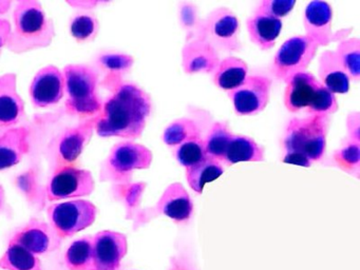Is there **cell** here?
I'll return each instance as SVG.
<instances>
[{
	"instance_id": "cell-15",
	"label": "cell",
	"mask_w": 360,
	"mask_h": 270,
	"mask_svg": "<svg viewBox=\"0 0 360 270\" xmlns=\"http://www.w3.org/2000/svg\"><path fill=\"white\" fill-rule=\"evenodd\" d=\"M333 12L330 4L324 1H311L304 13V27L307 37L318 46H326L335 39L332 33Z\"/></svg>"
},
{
	"instance_id": "cell-23",
	"label": "cell",
	"mask_w": 360,
	"mask_h": 270,
	"mask_svg": "<svg viewBox=\"0 0 360 270\" xmlns=\"http://www.w3.org/2000/svg\"><path fill=\"white\" fill-rule=\"evenodd\" d=\"M263 160L264 150L254 139L244 135H233L223 162L233 165L241 162H262Z\"/></svg>"
},
{
	"instance_id": "cell-28",
	"label": "cell",
	"mask_w": 360,
	"mask_h": 270,
	"mask_svg": "<svg viewBox=\"0 0 360 270\" xmlns=\"http://www.w3.org/2000/svg\"><path fill=\"white\" fill-rule=\"evenodd\" d=\"M233 136V134L231 132L226 124L216 122L210 128V132H208L207 136L204 141L206 155L214 158L218 162H223L227 148H229Z\"/></svg>"
},
{
	"instance_id": "cell-11",
	"label": "cell",
	"mask_w": 360,
	"mask_h": 270,
	"mask_svg": "<svg viewBox=\"0 0 360 270\" xmlns=\"http://www.w3.org/2000/svg\"><path fill=\"white\" fill-rule=\"evenodd\" d=\"M153 153L148 148L132 141L117 143L111 150L108 165L115 174L125 176L132 171L150 167Z\"/></svg>"
},
{
	"instance_id": "cell-29",
	"label": "cell",
	"mask_w": 360,
	"mask_h": 270,
	"mask_svg": "<svg viewBox=\"0 0 360 270\" xmlns=\"http://www.w3.org/2000/svg\"><path fill=\"white\" fill-rule=\"evenodd\" d=\"M337 57L349 78H360V40L358 38L342 40L336 51Z\"/></svg>"
},
{
	"instance_id": "cell-1",
	"label": "cell",
	"mask_w": 360,
	"mask_h": 270,
	"mask_svg": "<svg viewBox=\"0 0 360 270\" xmlns=\"http://www.w3.org/2000/svg\"><path fill=\"white\" fill-rule=\"evenodd\" d=\"M150 111V98L142 89L132 84H121L105 103L96 122V132L103 137L138 139Z\"/></svg>"
},
{
	"instance_id": "cell-3",
	"label": "cell",
	"mask_w": 360,
	"mask_h": 270,
	"mask_svg": "<svg viewBox=\"0 0 360 270\" xmlns=\"http://www.w3.org/2000/svg\"><path fill=\"white\" fill-rule=\"evenodd\" d=\"M67 108L73 114L94 115L102 110L98 97V75L85 65H69L64 69Z\"/></svg>"
},
{
	"instance_id": "cell-32",
	"label": "cell",
	"mask_w": 360,
	"mask_h": 270,
	"mask_svg": "<svg viewBox=\"0 0 360 270\" xmlns=\"http://www.w3.org/2000/svg\"><path fill=\"white\" fill-rule=\"evenodd\" d=\"M334 160L343 171L358 176L360 164L359 143L349 139L341 149L335 152Z\"/></svg>"
},
{
	"instance_id": "cell-6",
	"label": "cell",
	"mask_w": 360,
	"mask_h": 270,
	"mask_svg": "<svg viewBox=\"0 0 360 270\" xmlns=\"http://www.w3.org/2000/svg\"><path fill=\"white\" fill-rule=\"evenodd\" d=\"M96 207L89 200H75L52 205L48 209L50 223L60 238L75 236L94 223Z\"/></svg>"
},
{
	"instance_id": "cell-26",
	"label": "cell",
	"mask_w": 360,
	"mask_h": 270,
	"mask_svg": "<svg viewBox=\"0 0 360 270\" xmlns=\"http://www.w3.org/2000/svg\"><path fill=\"white\" fill-rule=\"evenodd\" d=\"M0 267L6 270H43L41 259L13 240L0 259Z\"/></svg>"
},
{
	"instance_id": "cell-30",
	"label": "cell",
	"mask_w": 360,
	"mask_h": 270,
	"mask_svg": "<svg viewBox=\"0 0 360 270\" xmlns=\"http://www.w3.org/2000/svg\"><path fill=\"white\" fill-rule=\"evenodd\" d=\"M201 133L193 120L180 118L174 120L165 129L163 141L168 146H179L193 139H200Z\"/></svg>"
},
{
	"instance_id": "cell-34",
	"label": "cell",
	"mask_w": 360,
	"mask_h": 270,
	"mask_svg": "<svg viewBox=\"0 0 360 270\" xmlns=\"http://www.w3.org/2000/svg\"><path fill=\"white\" fill-rule=\"evenodd\" d=\"M337 110H338V103H337L336 96L326 86H322L313 105L307 111L311 115L326 117V115L335 113Z\"/></svg>"
},
{
	"instance_id": "cell-31",
	"label": "cell",
	"mask_w": 360,
	"mask_h": 270,
	"mask_svg": "<svg viewBox=\"0 0 360 270\" xmlns=\"http://www.w3.org/2000/svg\"><path fill=\"white\" fill-rule=\"evenodd\" d=\"M204 141L200 139H193L176 146V158L180 165L189 168L199 164L206 158Z\"/></svg>"
},
{
	"instance_id": "cell-21",
	"label": "cell",
	"mask_w": 360,
	"mask_h": 270,
	"mask_svg": "<svg viewBox=\"0 0 360 270\" xmlns=\"http://www.w3.org/2000/svg\"><path fill=\"white\" fill-rule=\"evenodd\" d=\"M250 41L261 50H269L275 44L282 29L281 19L255 13L246 21Z\"/></svg>"
},
{
	"instance_id": "cell-35",
	"label": "cell",
	"mask_w": 360,
	"mask_h": 270,
	"mask_svg": "<svg viewBox=\"0 0 360 270\" xmlns=\"http://www.w3.org/2000/svg\"><path fill=\"white\" fill-rule=\"evenodd\" d=\"M296 1L295 0H263L256 8L257 14L266 15L276 19L285 17L292 12Z\"/></svg>"
},
{
	"instance_id": "cell-39",
	"label": "cell",
	"mask_w": 360,
	"mask_h": 270,
	"mask_svg": "<svg viewBox=\"0 0 360 270\" xmlns=\"http://www.w3.org/2000/svg\"><path fill=\"white\" fill-rule=\"evenodd\" d=\"M283 162L302 167H309L311 165V162L307 158L296 153H286V155L283 158Z\"/></svg>"
},
{
	"instance_id": "cell-25",
	"label": "cell",
	"mask_w": 360,
	"mask_h": 270,
	"mask_svg": "<svg viewBox=\"0 0 360 270\" xmlns=\"http://www.w3.org/2000/svg\"><path fill=\"white\" fill-rule=\"evenodd\" d=\"M92 134V126L83 124L66 131L60 137L58 152L64 162H72L79 158Z\"/></svg>"
},
{
	"instance_id": "cell-12",
	"label": "cell",
	"mask_w": 360,
	"mask_h": 270,
	"mask_svg": "<svg viewBox=\"0 0 360 270\" xmlns=\"http://www.w3.org/2000/svg\"><path fill=\"white\" fill-rule=\"evenodd\" d=\"M64 92V75L54 65L43 68L31 84V99L37 107L56 105L63 98Z\"/></svg>"
},
{
	"instance_id": "cell-13",
	"label": "cell",
	"mask_w": 360,
	"mask_h": 270,
	"mask_svg": "<svg viewBox=\"0 0 360 270\" xmlns=\"http://www.w3.org/2000/svg\"><path fill=\"white\" fill-rule=\"evenodd\" d=\"M323 84L309 72L297 74L288 82L284 92V105L292 113L309 109Z\"/></svg>"
},
{
	"instance_id": "cell-16",
	"label": "cell",
	"mask_w": 360,
	"mask_h": 270,
	"mask_svg": "<svg viewBox=\"0 0 360 270\" xmlns=\"http://www.w3.org/2000/svg\"><path fill=\"white\" fill-rule=\"evenodd\" d=\"M25 114V103L16 89L15 74L0 76V124H18Z\"/></svg>"
},
{
	"instance_id": "cell-9",
	"label": "cell",
	"mask_w": 360,
	"mask_h": 270,
	"mask_svg": "<svg viewBox=\"0 0 360 270\" xmlns=\"http://www.w3.org/2000/svg\"><path fill=\"white\" fill-rule=\"evenodd\" d=\"M271 82L262 75L248 76L241 86L229 91L236 113L256 115L266 107L271 94Z\"/></svg>"
},
{
	"instance_id": "cell-33",
	"label": "cell",
	"mask_w": 360,
	"mask_h": 270,
	"mask_svg": "<svg viewBox=\"0 0 360 270\" xmlns=\"http://www.w3.org/2000/svg\"><path fill=\"white\" fill-rule=\"evenodd\" d=\"M100 23L91 15H79L71 22V34L77 41H90L96 38Z\"/></svg>"
},
{
	"instance_id": "cell-14",
	"label": "cell",
	"mask_w": 360,
	"mask_h": 270,
	"mask_svg": "<svg viewBox=\"0 0 360 270\" xmlns=\"http://www.w3.org/2000/svg\"><path fill=\"white\" fill-rule=\"evenodd\" d=\"M13 240L22 245L33 255H43L51 252L60 244V238L51 225L44 221H31L24 229L20 230Z\"/></svg>"
},
{
	"instance_id": "cell-38",
	"label": "cell",
	"mask_w": 360,
	"mask_h": 270,
	"mask_svg": "<svg viewBox=\"0 0 360 270\" xmlns=\"http://www.w3.org/2000/svg\"><path fill=\"white\" fill-rule=\"evenodd\" d=\"M12 25L7 19L0 18V48L7 46L11 35Z\"/></svg>"
},
{
	"instance_id": "cell-19",
	"label": "cell",
	"mask_w": 360,
	"mask_h": 270,
	"mask_svg": "<svg viewBox=\"0 0 360 270\" xmlns=\"http://www.w3.org/2000/svg\"><path fill=\"white\" fill-rule=\"evenodd\" d=\"M318 73L321 84L333 94H345L349 92V75L334 51H326L322 53L319 59Z\"/></svg>"
},
{
	"instance_id": "cell-10",
	"label": "cell",
	"mask_w": 360,
	"mask_h": 270,
	"mask_svg": "<svg viewBox=\"0 0 360 270\" xmlns=\"http://www.w3.org/2000/svg\"><path fill=\"white\" fill-rule=\"evenodd\" d=\"M92 238L94 270H119L128 250L125 234L104 230Z\"/></svg>"
},
{
	"instance_id": "cell-5",
	"label": "cell",
	"mask_w": 360,
	"mask_h": 270,
	"mask_svg": "<svg viewBox=\"0 0 360 270\" xmlns=\"http://www.w3.org/2000/svg\"><path fill=\"white\" fill-rule=\"evenodd\" d=\"M319 46L307 36H296L286 40L274 57L271 74L288 82L292 76L303 73L315 57Z\"/></svg>"
},
{
	"instance_id": "cell-40",
	"label": "cell",
	"mask_w": 360,
	"mask_h": 270,
	"mask_svg": "<svg viewBox=\"0 0 360 270\" xmlns=\"http://www.w3.org/2000/svg\"><path fill=\"white\" fill-rule=\"evenodd\" d=\"M11 6L12 1H9V0H0V15L9 12Z\"/></svg>"
},
{
	"instance_id": "cell-4",
	"label": "cell",
	"mask_w": 360,
	"mask_h": 270,
	"mask_svg": "<svg viewBox=\"0 0 360 270\" xmlns=\"http://www.w3.org/2000/svg\"><path fill=\"white\" fill-rule=\"evenodd\" d=\"M326 118L311 115L290 120L284 136L286 153L300 154L311 162L321 160L326 145Z\"/></svg>"
},
{
	"instance_id": "cell-18",
	"label": "cell",
	"mask_w": 360,
	"mask_h": 270,
	"mask_svg": "<svg viewBox=\"0 0 360 270\" xmlns=\"http://www.w3.org/2000/svg\"><path fill=\"white\" fill-rule=\"evenodd\" d=\"M219 63L217 51L204 40H193L183 49L182 65L186 73L214 72Z\"/></svg>"
},
{
	"instance_id": "cell-27",
	"label": "cell",
	"mask_w": 360,
	"mask_h": 270,
	"mask_svg": "<svg viewBox=\"0 0 360 270\" xmlns=\"http://www.w3.org/2000/svg\"><path fill=\"white\" fill-rule=\"evenodd\" d=\"M65 264L70 270H94V238L85 236L67 249Z\"/></svg>"
},
{
	"instance_id": "cell-22",
	"label": "cell",
	"mask_w": 360,
	"mask_h": 270,
	"mask_svg": "<svg viewBox=\"0 0 360 270\" xmlns=\"http://www.w3.org/2000/svg\"><path fill=\"white\" fill-rule=\"evenodd\" d=\"M248 67L238 57H227L214 70V82L223 90L233 91L243 84L248 77Z\"/></svg>"
},
{
	"instance_id": "cell-8",
	"label": "cell",
	"mask_w": 360,
	"mask_h": 270,
	"mask_svg": "<svg viewBox=\"0 0 360 270\" xmlns=\"http://www.w3.org/2000/svg\"><path fill=\"white\" fill-rule=\"evenodd\" d=\"M94 181L91 173L83 169L66 166L54 173L47 187L49 200L88 196L94 192Z\"/></svg>"
},
{
	"instance_id": "cell-36",
	"label": "cell",
	"mask_w": 360,
	"mask_h": 270,
	"mask_svg": "<svg viewBox=\"0 0 360 270\" xmlns=\"http://www.w3.org/2000/svg\"><path fill=\"white\" fill-rule=\"evenodd\" d=\"M101 60L104 67L113 70V71H123V70L129 69L134 63L131 57L125 56V55H106Z\"/></svg>"
},
{
	"instance_id": "cell-2",
	"label": "cell",
	"mask_w": 360,
	"mask_h": 270,
	"mask_svg": "<svg viewBox=\"0 0 360 270\" xmlns=\"http://www.w3.org/2000/svg\"><path fill=\"white\" fill-rule=\"evenodd\" d=\"M14 29L7 46L14 53H25L50 46L54 36L53 21L35 0H22L13 13Z\"/></svg>"
},
{
	"instance_id": "cell-24",
	"label": "cell",
	"mask_w": 360,
	"mask_h": 270,
	"mask_svg": "<svg viewBox=\"0 0 360 270\" xmlns=\"http://www.w3.org/2000/svg\"><path fill=\"white\" fill-rule=\"evenodd\" d=\"M223 172L224 169L221 162L207 155L199 164L186 168V179L191 189L201 194L204 186L218 179Z\"/></svg>"
},
{
	"instance_id": "cell-37",
	"label": "cell",
	"mask_w": 360,
	"mask_h": 270,
	"mask_svg": "<svg viewBox=\"0 0 360 270\" xmlns=\"http://www.w3.org/2000/svg\"><path fill=\"white\" fill-rule=\"evenodd\" d=\"M359 114L357 112L349 114L347 118V131H349V139L359 143Z\"/></svg>"
},
{
	"instance_id": "cell-7",
	"label": "cell",
	"mask_w": 360,
	"mask_h": 270,
	"mask_svg": "<svg viewBox=\"0 0 360 270\" xmlns=\"http://www.w3.org/2000/svg\"><path fill=\"white\" fill-rule=\"evenodd\" d=\"M202 37L214 50L233 52L240 49L239 21L227 8L212 11L201 27Z\"/></svg>"
},
{
	"instance_id": "cell-20",
	"label": "cell",
	"mask_w": 360,
	"mask_h": 270,
	"mask_svg": "<svg viewBox=\"0 0 360 270\" xmlns=\"http://www.w3.org/2000/svg\"><path fill=\"white\" fill-rule=\"evenodd\" d=\"M29 150V131L10 129L0 136V170L18 164Z\"/></svg>"
},
{
	"instance_id": "cell-17",
	"label": "cell",
	"mask_w": 360,
	"mask_h": 270,
	"mask_svg": "<svg viewBox=\"0 0 360 270\" xmlns=\"http://www.w3.org/2000/svg\"><path fill=\"white\" fill-rule=\"evenodd\" d=\"M158 210L176 223H184L191 219L193 204L182 184L174 183L166 188L158 202Z\"/></svg>"
}]
</instances>
